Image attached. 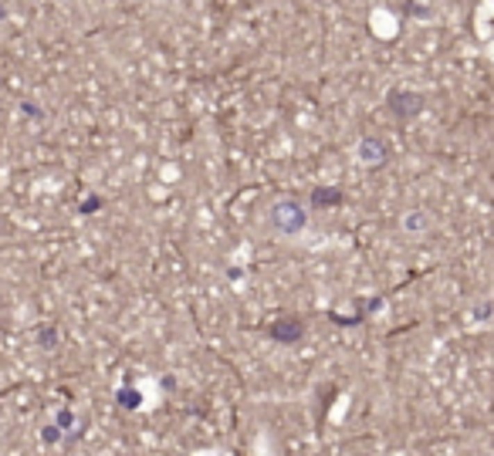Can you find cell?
I'll return each mask as SVG.
<instances>
[{"mask_svg":"<svg viewBox=\"0 0 494 456\" xmlns=\"http://www.w3.org/2000/svg\"><path fill=\"white\" fill-rule=\"evenodd\" d=\"M302 220H305V217H302V210H298L295 203H285V206L274 210V223L285 227V230H298L302 227Z\"/></svg>","mask_w":494,"mask_h":456,"instance_id":"2","label":"cell"},{"mask_svg":"<svg viewBox=\"0 0 494 456\" xmlns=\"http://www.w3.org/2000/svg\"><path fill=\"white\" fill-rule=\"evenodd\" d=\"M315 203H338V193H329V189H318V193H315Z\"/></svg>","mask_w":494,"mask_h":456,"instance_id":"3","label":"cell"},{"mask_svg":"<svg viewBox=\"0 0 494 456\" xmlns=\"http://www.w3.org/2000/svg\"><path fill=\"white\" fill-rule=\"evenodd\" d=\"M390 112H396L400 119H410L413 112H420V95H410V92H393L390 95Z\"/></svg>","mask_w":494,"mask_h":456,"instance_id":"1","label":"cell"}]
</instances>
